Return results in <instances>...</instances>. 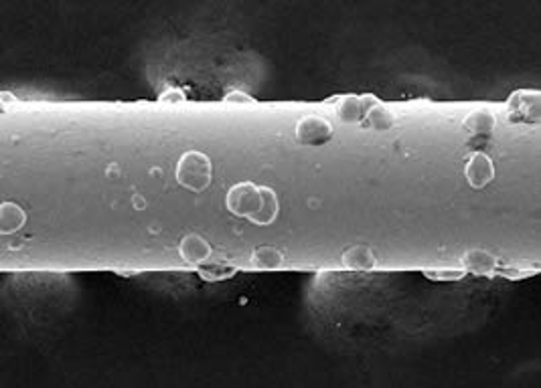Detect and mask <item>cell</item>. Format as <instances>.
<instances>
[{
    "label": "cell",
    "instance_id": "1",
    "mask_svg": "<svg viewBox=\"0 0 541 388\" xmlns=\"http://www.w3.org/2000/svg\"><path fill=\"white\" fill-rule=\"evenodd\" d=\"M225 205L231 214L246 216L254 225H270L278 216V196L274 188L258 186L249 180L231 186Z\"/></svg>",
    "mask_w": 541,
    "mask_h": 388
},
{
    "label": "cell",
    "instance_id": "2",
    "mask_svg": "<svg viewBox=\"0 0 541 388\" xmlns=\"http://www.w3.org/2000/svg\"><path fill=\"white\" fill-rule=\"evenodd\" d=\"M177 180L193 193H203L211 184V158L197 150L185 152L177 164Z\"/></svg>",
    "mask_w": 541,
    "mask_h": 388
},
{
    "label": "cell",
    "instance_id": "3",
    "mask_svg": "<svg viewBox=\"0 0 541 388\" xmlns=\"http://www.w3.org/2000/svg\"><path fill=\"white\" fill-rule=\"evenodd\" d=\"M332 136V128L325 117L306 115L296 124V140L300 144H323Z\"/></svg>",
    "mask_w": 541,
    "mask_h": 388
},
{
    "label": "cell",
    "instance_id": "4",
    "mask_svg": "<svg viewBox=\"0 0 541 388\" xmlns=\"http://www.w3.org/2000/svg\"><path fill=\"white\" fill-rule=\"evenodd\" d=\"M464 174H466V180L473 188H485L487 184H491L492 178H495V166H492V160L483 154V152H475L471 154V158L466 160V166H464Z\"/></svg>",
    "mask_w": 541,
    "mask_h": 388
},
{
    "label": "cell",
    "instance_id": "5",
    "mask_svg": "<svg viewBox=\"0 0 541 388\" xmlns=\"http://www.w3.org/2000/svg\"><path fill=\"white\" fill-rule=\"evenodd\" d=\"M179 253L187 263L199 265V263H205L207 259L211 257V245L205 241L201 235L191 233V235L182 237V241L179 245Z\"/></svg>",
    "mask_w": 541,
    "mask_h": 388
},
{
    "label": "cell",
    "instance_id": "6",
    "mask_svg": "<svg viewBox=\"0 0 541 388\" xmlns=\"http://www.w3.org/2000/svg\"><path fill=\"white\" fill-rule=\"evenodd\" d=\"M341 261H343V265L347 269H353V271H371L378 265L375 253L367 245H353V247H349L343 253Z\"/></svg>",
    "mask_w": 541,
    "mask_h": 388
},
{
    "label": "cell",
    "instance_id": "7",
    "mask_svg": "<svg viewBox=\"0 0 541 388\" xmlns=\"http://www.w3.org/2000/svg\"><path fill=\"white\" fill-rule=\"evenodd\" d=\"M25 223H27L25 210L15 202H2V207H0V231H2V235L15 233Z\"/></svg>",
    "mask_w": 541,
    "mask_h": 388
},
{
    "label": "cell",
    "instance_id": "8",
    "mask_svg": "<svg viewBox=\"0 0 541 388\" xmlns=\"http://www.w3.org/2000/svg\"><path fill=\"white\" fill-rule=\"evenodd\" d=\"M462 263H464V267L468 269V271H473V273H491L492 269H495V265H497V261L487 253V251H483V249H473V251H468L464 259H462Z\"/></svg>",
    "mask_w": 541,
    "mask_h": 388
},
{
    "label": "cell",
    "instance_id": "9",
    "mask_svg": "<svg viewBox=\"0 0 541 388\" xmlns=\"http://www.w3.org/2000/svg\"><path fill=\"white\" fill-rule=\"evenodd\" d=\"M251 263L258 267V269H263V271H270V269H278L284 263V257L280 253L278 249L274 247H258L254 253H251Z\"/></svg>",
    "mask_w": 541,
    "mask_h": 388
},
{
    "label": "cell",
    "instance_id": "10",
    "mask_svg": "<svg viewBox=\"0 0 541 388\" xmlns=\"http://www.w3.org/2000/svg\"><path fill=\"white\" fill-rule=\"evenodd\" d=\"M464 126L471 134H491L495 128V115L487 110L473 112L464 119Z\"/></svg>",
    "mask_w": 541,
    "mask_h": 388
},
{
    "label": "cell",
    "instance_id": "11",
    "mask_svg": "<svg viewBox=\"0 0 541 388\" xmlns=\"http://www.w3.org/2000/svg\"><path fill=\"white\" fill-rule=\"evenodd\" d=\"M392 122H394V115L387 112L385 108H375V110L369 112V124L373 128H387V126H392Z\"/></svg>",
    "mask_w": 541,
    "mask_h": 388
},
{
    "label": "cell",
    "instance_id": "12",
    "mask_svg": "<svg viewBox=\"0 0 541 388\" xmlns=\"http://www.w3.org/2000/svg\"><path fill=\"white\" fill-rule=\"evenodd\" d=\"M460 271H432V273H428V277H432V279H459Z\"/></svg>",
    "mask_w": 541,
    "mask_h": 388
},
{
    "label": "cell",
    "instance_id": "13",
    "mask_svg": "<svg viewBox=\"0 0 541 388\" xmlns=\"http://www.w3.org/2000/svg\"><path fill=\"white\" fill-rule=\"evenodd\" d=\"M185 99V93L182 91H177V89H170V91H166L161 97V101H182Z\"/></svg>",
    "mask_w": 541,
    "mask_h": 388
},
{
    "label": "cell",
    "instance_id": "14",
    "mask_svg": "<svg viewBox=\"0 0 541 388\" xmlns=\"http://www.w3.org/2000/svg\"><path fill=\"white\" fill-rule=\"evenodd\" d=\"M225 101H251V97L246 96L244 91H231L230 96L225 97Z\"/></svg>",
    "mask_w": 541,
    "mask_h": 388
},
{
    "label": "cell",
    "instance_id": "15",
    "mask_svg": "<svg viewBox=\"0 0 541 388\" xmlns=\"http://www.w3.org/2000/svg\"><path fill=\"white\" fill-rule=\"evenodd\" d=\"M134 207H136V209H144V207H147V200L140 198L138 194H134Z\"/></svg>",
    "mask_w": 541,
    "mask_h": 388
}]
</instances>
